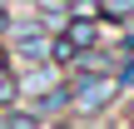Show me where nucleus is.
I'll return each mask as SVG.
<instances>
[{
  "mask_svg": "<svg viewBox=\"0 0 134 129\" xmlns=\"http://www.w3.org/2000/svg\"><path fill=\"white\" fill-rule=\"evenodd\" d=\"M0 30H5V10H0Z\"/></svg>",
  "mask_w": 134,
  "mask_h": 129,
  "instance_id": "nucleus-7",
  "label": "nucleus"
},
{
  "mask_svg": "<svg viewBox=\"0 0 134 129\" xmlns=\"http://www.w3.org/2000/svg\"><path fill=\"white\" fill-rule=\"evenodd\" d=\"M15 99H20V80H15V75H10V70H5V65H0V104H5V109H10V104H15Z\"/></svg>",
  "mask_w": 134,
  "mask_h": 129,
  "instance_id": "nucleus-4",
  "label": "nucleus"
},
{
  "mask_svg": "<svg viewBox=\"0 0 134 129\" xmlns=\"http://www.w3.org/2000/svg\"><path fill=\"white\" fill-rule=\"evenodd\" d=\"M65 104H70V85H50V89L35 99V114H40V119H50V114H60Z\"/></svg>",
  "mask_w": 134,
  "mask_h": 129,
  "instance_id": "nucleus-2",
  "label": "nucleus"
},
{
  "mask_svg": "<svg viewBox=\"0 0 134 129\" xmlns=\"http://www.w3.org/2000/svg\"><path fill=\"white\" fill-rule=\"evenodd\" d=\"M114 94H119V80L104 75V70H94V75H85V80L70 89V104H80L85 114H94V109H104Z\"/></svg>",
  "mask_w": 134,
  "mask_h": 129,
  "instance_id": "nucleus-1",
  "label": "nucleus"
},
{
  "mask_svg": "<svg viewBox=\"0 0 134 129\" xmlns=\"http://www.w3.org/2000/svg\"><path fill=\"white\" fill-rule=\"evenodd\" d=\"M50 85H55V70H35V75H25V80H20V94H35V99H40Z\"/></svg>",
  "mask_w": 134,
  "mask_h": 129,
  "instance_id": "nucleus-3",
  "label": "nucleus"
},
{
  "mask_svg": "<svg viewBox=\"0 0 134 129\" xmlns=\"http://www.w3.org/2000/svg\"><path fill=\"white\" fill-rule=\"evenodd\" d=\"M40 5H45V10H50V5H60V0H40Z\"/></svg>",
  "mask_w": 134,
  "mask_h": 129,
  "instance_id": "nucleus-6",
  "label": "nucleus"
},
{
  "mask_svg": "<svg viewBox=\"0 0 134 129\" xmlns=\"http://www.w3.org/2000/svg\"><path fill=\"white\" fill-rule=\"evenodd\" d=\"M104 10H109V15H129V10H134V0H109Z\"/></svg>",
  "mask_w": 134,
  "mask_h": 129,
  "instance_id": "nucleus-5",
  "label": "nucleus"
}]
</instances>
